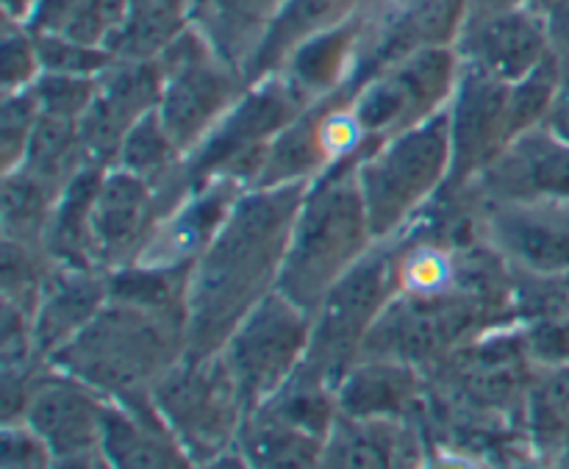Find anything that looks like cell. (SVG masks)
Returning <instances> with one entry per match:
<instances>
[{"mask_svg":"<svg viewBox=\"0 0 569 469\" xmlns=\"http://www.w3.org/2000/svg\"><path fill=\"white\" fill-rule=\"evenodd\" d=\"M311 183L250 187L239 194L187 287V356H214L239 322L278 289L295 217Z\"/></svg>","mask_w":569,"mask_h":469,"instance_id":"cell-1","label":"cell"},{"mask_svg":"<svg viewBox=\"0 0 569 469\" xmlns=\"http://www.w3.org/2000/svg\"><path fill=\"white\" fill-rule=\"evenodd\" d=\"M187 353V315L111 300L53 356L56 370L109 400L150 398L159 378Z\"/></svg>","mask_w":569,"mask_h":469,"instance_id":"cell-2","label":"cell"},{"mask_svg":"<svg viewBox=\"0 0 569 469\" xmlns=\"http://www.w3.org/2000/svg\"><path fill=\"white\" fill-rule=\"evenodd\" d=\"M359 156L339 161L311 181L289 233L278 292L309 315H315L333 283L348 276L376 242L356 181Z\"/></svg>","mask_w":569,"mask_h":469,"instance_id":"cell-3","label":"cell"},{"mask_svg":"<svg viewBox=\"0 0 569 469\" xmlns=\"http://www.w3.org/2000/svg\"><path fill=\"white\" fill-rule=\"evenodd\" d=\"M453 142L448 109L370 144L359 156L356 181L365 198L372 237L387 239L450 181Z\"/></svg>","mask_w":569,"mask_h":469,"instance_id":"cell-4","label":"cell"},{"mask_svg":"<svg viewBox=\"0 0 569 469\" xmlns=\"http://www.w3.org/2000/svg\"><path fill=\"white\" fill-rule=\"evenodd\" d=\"M156 59L164 72L159 117L178 150L189 156L242 98L248 83L192 22Z\"/></svg>","mask_w":569,"mask_h":469,"instance_id":"cell-5","label":"cell"},{"mask_svg":"<svg viewBox=\"0 0 569 469\" xmlns=\"http://www.w3.org/2000/svg\"><path fill=\"white\" fill-rule=\"evenodd\" d=\"M150 400L194 465L226 453L248 420L242 395L220 353L203 359L183 353L159 378Z\"/></svg>","mask_w":569,"mask_h":469,"instance_id":"cell-6","label":"cell"},{"mask_svg":"<svg viewBox=\"0 0 569 469\" xmlns=\"http://www.w3.org/2000/svg\"><path fill=\"white\" fill-rule=\"evenodd\" d=\"M311 315L272 289L237 331L220 356L244 400L248 417L267 403L309 356Z\"/></svg>","mask_w":569,"mask_h":469,"instance_id":"cell-7","label":"cell"},{"mask_svg":"<svg viewBox=\"0 0 569 469\" xmlns=\"http://www.w3.org/2000/svg\"><path fill=\"white\" fill-rule=\"evenodd\" d=\"M398 270L387 250L372 248L348 276L333 283L311 315V342L306 365L331 383L342 381L353 356L361 353L378 317L392 303Z\"/></svg>","mask_w":569,"mask_h":469,"instance_id":"cell-8","label":"cell"},{"mask_svg":"<svg viewBox=\"0 0 569 469\" xmlns=\"http://www.w3.org/2000/svg\"><path fill=\"white\" fill-rule=\"evenodd\" d=\"M183 203L144 178L111 167L100 181L92 209V250L100 270L114 272L137 265L156 228Z\"/></svg>","mask_w":569,"mask_h":469,"instance_id":"cell-9","label":"cell"},{"mask_svg":"<svg viewBox=\"0 0 569 469\" xmlns=\"http://www.w3.org/2000/svg\"><path fill=\"white\" fill-rule=\"evenodd\" d=\"M164 72L159 59H117L100 76L94 103L81 117V144L87 164L111 170L120 159L128 131L159 109Z\"/></svg>","mask_w":569,"mask_h":469,"instance_id":"cell-10","label":"cell"},{"mask_svg":"<svg viewBox=\"0 0 569 469\" xmlns=\"http://www.w3.org/2000/svg\"><path fill=\"white\" fill-rule=\"evenodd\" d=\"M453 48L465 64L503 83H517L553 53L548 22L528 6L470 11Z\"/></svg>","mask_w":569,"mask_h":469,"instance_id":"cell-11","label":"cell"},{"mask_svg":"<svg viewBox=\"0 0 569 469\" xmlns=\"http://www.w3.org/2000/svg\"><path fill=\"white\" fill-rule=\"evenodd\" d=\"M506 103L509 83L461 61V76L448 103L450 142H453V187L481 176L506 148Z\"/></svg>","mask_w":569,"mask_h":469,"instance_id":"cell-12","label":"cell"},{"mask_svg":"<svg viewBox=\"0 0 569 469\" xmlns=\"http://www.w3.org/2000/svg\"><path fill=\"white\" fill-rule=\"evenodd\" d=\"M106 403L103 395L59 370V376L33 381L22 422L48 442L56 461L98 453Z\"/></svg>","mask_w":569,"mask_h":469,"instance_id":"cell-13","label":"cell"},{"mask_svg":"<svg viewBox=\"0 0 569 469\" xmlns=\"http://www.w3.org/2000/svg\"><path fill=\"white\" fill-rule=\"evenodd\" d=\"M489 200L569 203V144L545 126L517 137L481 172Z\"/></svg>","mask_w":569,"mask_h":469,"instance_id":"cell-14","label":"cell"},{"mask_svg":"<svg viewBox=\"0 0 569 469\" xmlns=\"http://www.w3.org/2000/svg\"><path fill=\"white\" fill-rule=\"evenodd\" d=\"M567 203L487 200V233L500 256L520 272H569V222L556 217Z\"/></svg>","mask_w":569,"mask_h":469,"instance_id":"cell-15","label":"cell"},{"mask_svg":"<svg viewBox=\"0 0 569 469\" xmlns=\"http://www.w3.org/2000/svg\"><path fill=\"white\" fill-rule=\"evenodd\" d=\"M98 456L109 469H194L150 398L106 403Z\"/></svg>","mask_w":569,"mask_h":469,"instance_id":"cell-16","label":"cell"},{"mask_svg":"<svg viewBox=\"0 0 569 469\" xmlns=\"http://www.w3.org/2000/svg\"><path fill=\"white\" fill-rule=\"evenodd\" d=\"M106 303H109V272L53 267L31 320L37 356L53 359L100 315Z\"/></svg>","mask_w":569,"mask_h":469,"instance_id":"cell-17","label":"cell"},{"mask_svg":"<svg viewBox=\"0 0 569 469\" xmlns=\"http://www.w3.org/2000/svg\"><path fill=\"white\" fill-rule=\"evenodd\" d=\"M359 0H283L267 26L253 59L244 67V83H256L283 70L289 56L309 39L356 17Z\"/></svg>","mask_w":569,"mask_h":469,"instance_id":"cell-18","label":"cell"},{"mask_svg":"<svg viewBox=\"0 0 569 469\" xmlns=\"http://www.w3.org/2000/svg\"><path fill=\"white\" fill-rule=\"evenodd\" d=\"M361 42H365V26L359 17H350L342 26L300 44L283 64L281 76L292 83L306 106L320 103L331 98L345 81H353Z\"/></svg>","mask_w":569,"mask_h":469,"instance_id":"cell-19","label":"cell"},{"mask_svg":"<svg viewBox=\"0 0 569 469\" xmlns=\"http://www.w3.org/2000/svg\"><path fill=\"white\" fill-rule=\"evenodd\" d=\"M103 176V167L87 164L56 200L42 239L44 256L56 267L100 270L92 250V209Z\"/></svg>","mask_w":569,"mask_h":469,"instance_id":"cell-20","label":"cell"},{"mask_svg":"<svg viewBox=\"0 0 569 469\" xmlns=\"http://www.w3.org/2000/svg\"><path fill=\"white\" fill-rule=\"evenodd\" d=\"M417 378L406 361L372 359L353 367L339 381L337 403L353 420H389L415 406Z\"/></svg>","mask_w":569,"mask_h":469,"instance_id":"cell-21","label":"cell"},{"mask_svg":"<svg viewBox=\"0 0 569 469\" xmlns=\"http://www.w3.org/2000/svg\"><path fill=\"white\" fill-rule=\"evenodd\" d=\"M131 0H42L28 28L111 48L128 20Z\"/></svg>","mask_w":569,"mask_h":469,"instance_id":"cell-22","label":"cell"},{"mask_svg":"<svg viewBox=\"0 0 569 469\" xmlns=\"http://www.w3.org/2000/svg\"><path fill=\"white\" fill-rule=\"evenodd\" d=\"M400 445L389 420L333 422L322 450V469H398Z\"/></svg>","mask_w":569,"mask_h":469,"instance_id":"cell-23","label":"cell"},{"mask_svg":"<svg viewBox=\"0 0 569 469\" xmlns=\"http://www.w3.org/2000/svg\"><path fill=\"white\" fill-rule=\"evenodd\" d=\"M83 167H87V156H83L78 122L53 114L39 117L26 156H22V164L17 170H26L28 176L39 178L61 192Z\"/></svg>","mask_w":569,"mask_h":469,"instance_id":"cell-24","label":"cell"},{"mask_svg":"<svg viewBox=\"0 0 569 469\" xmlns=\"http://www.w3.org/2000/svg\"><path fill=\"white\" fill-rule=\"evenodd\" d=\"M192 22V0H131L111 50L117 59H156Z\"/></svg>","mask_w":569,"mask_h":469,"instance_id":"cell-25","label":"cell"},{"mask_svg":"<svg viewBox=\"0 0 569 469\" xmlns=\"http://www.w3.org/2000/svg\"><path fill=\"white\" fill-rule=\"evenodd\" d=\"M64 192V189H61ZM59 189L48 187L26 170L3 176V239L31 248H42L44 228H48Z\"/></svg>","mask_w":569,"mask_h":469,"instance_id":"cell-26","label":"cell"},{"mask_svg":"<svg viewBox=\"0 0 569 469\" xmlns=\"http://www.w3.org/2000/svg\"><path fill=\"white\" fill-rule=\"evenodd\" d=\"M33 37H37L42 72L100 78L117 61V53L111 48L78 42V39L61 37V33H33Z\"/></svg>","mask_w":569,"mask_h":469,"instance_id":"cell-27","label":"cell"},{"mask_svg":"<svg viewBox=\"0 0 569 469\" xmlns=\"http://www.w3.org/2000/svg\"><path fill=\"white\" fill-rule=\"evenodd\" d=\"M42 109H39L37 92L22 89V92L3 94V106H0V159H3V176L14 172L22 164L31 133L37 128Z\"/></svg>","mask_w":569,"mask_h":469,"instance_id":"cell-28","label":"cell"},{"mask_svg":"<svg viewBox=\"0 0 569 469\" xmlns=\"http://www.w3.org/2000/svg\"><path fill=\"white\" fill-rule=\"evenodd\" d=\"M42 76L37 37L28 26L3 20V39H0V87L3 94L31 89Z\"/></svg>","mask_w":569,"mask_h":469,"instance_id":"cell-29","label":"cell"},{"mask_svg":"<svg viewBox=\"0 0 569 469\" xmlns=\"http://www.w3.org/2000/svg\"><path fill=\"white\" fill-rule=\"evenodd\" d=\"M100 89V78L89 76H56V72H42L33 83L39 109L42 114L64 117V120L81 122L89 106L94 103Z\"/></svg>","mask_w":569,"mask_h":469,"instance_id":"cell-30","label":"cell"},{"mask_svg":"<svg viewBox=\"0 0 569 469\" xmlns=\"http://www.w3.org/2000/svg\"><path fill=\"white\" fill-rule=\"evenodd\" d=\"M3 469H56V456L42 437L26 422H6L3 450H0Z\"/></svg>","mask_w":569,"mask_h":469,"instance_id":"cell-31","label":"cell"},{"mask_svg":"<svg viewBox=\"0 0 569 469\" xmlns=\"http://www.w3.org/2000/svg\"><path fill=\"white\" fill-rule=\"evenodd\" d=\"M531 345L542 359H565L569 356V328L561 320H539L531 331Z\"/></svg>","mask_w":569,"mask_h":469,"instance_id":"cell-32","label":"cell"},{"mask_svg":"<svg viewBox=\"0 0 569 469\" xmlns=\"http://www.w3.org/2000/svg\"><path fill=\"white\" fill-rule=\"evenodd\" d=\"M545 128H548L553 137H559L561 142L569 144V59H565V78H561L559 94H556L553 106H550Z\"/></svg>","mask_w":569,"mask_h":469,"instance_id":"cell-33","label":"cell"},{"mask_svg":"<svg viewBox=\"0 0 569 469\" xmlns=\"http://www.w3.org/2000/svg\"><path fill=\"white\" fill-rule=\"evenodd\" d=\"M545 22H548L553 50L569 59V0H556L548 14H545Z\"/></svg>","mask_w":569,"mask_h":469,"instance_id":"cell-34","label":"cell"},{"mask_svg":"<svg viewBox=\"0 0 569 469\" xmlns=\"http://www.w3.org/2000/svg\"><path fill=\"white\" fill-rule=\"evenodd\" d=\"M42 0H3V20L17 22V26H28L31 17L37 14Z\"/></svg>","mask_w":569,"mask_h":469,"instance_id":"cell-35","label":"cell"},{"mask_svg":"<svg viewBox=\"0 0 569 469\" xmlns=\"http://www.w3.org/2000/svg\"><path fill=\"white\" fill-rule=\"evenodd\" d=\"M194 469H253V467L248 465V459H244V456L222 453V456H217V459L200 461V465H194Z\"/></svg>","mask_w":569,"mask_h":469,"instance_id":"cell-36","label":"cell"}]
</instances>
